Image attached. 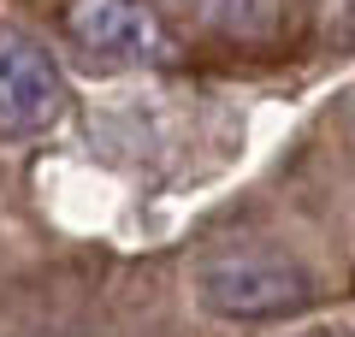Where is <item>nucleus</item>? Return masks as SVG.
I'll list each match as a JSON object with an SVG mask.
<instances>
[{"instance_id":"obj_4","label":"nucleus","mask_w":355,"mask_h":337,"mask_svg":"<svg viewBox=\"0 0 355 337\" xmlns=\"http://www.w3.org/2000/svg\"><path fill=\"white\" fill-rule=\"evenodd\" d=\"M178 6L214 30H261L272 18V0H178Z\"/></svg>"},{"instance_id":"obj_3","label":"nucleus","mask_w":355,"mask_h":337,"mask_svg":"<svg viewBox=\"0 0 355 337\" xmlns=\"http://www.w3.org/2000/svg\"><path fill=\"white\" fill-rule=\"evenodd\" d=\"M65 36L101 65H166L178 53L154 0H65Z\"/></svg>"},{"instance_id":"obj_1","label":"nucleus","mask_w":355,"mask_h":337,"mask_svg":"<svg viewBox=\"0 0 355 337\" xmlns=\"http://www.w3.org/2000/svg\"><path fill=\"white\" fill-rule=\"evenodd\" d=\"M196 296L219 320H284V313L308 308L314 278L284 254L243 249V254H214L196 273Z\"/></svg>"},{"instance_id":"obj_2","label":"nucleus","mask_w":355,"mask_h":337,"mask_svg":"<svg viewBox=\"0 0 355 337\" xmlns=\"http://www.w3.org/2000/svg\"><path fill=\"white\" fill-rule=\"evenodd\" d=\"M71 107L65 71L36 36L0 24V142H30L48 137Z\"/></svg>"}]
</instances>
